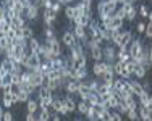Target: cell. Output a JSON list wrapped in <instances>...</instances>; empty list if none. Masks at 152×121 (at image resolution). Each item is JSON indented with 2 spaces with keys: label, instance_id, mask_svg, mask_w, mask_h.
<instances>
[{
  "label": "cell",
  "instance_id": "obj_1",
  "mask_svg": "<svg viewBox=\"0 0 152 121\" xmlns=\"http://www.w3.org/2000/svg\"><path fill=\"white\" fill-rule=\"evenodd\" d=\"M42 81H44V74L42 73H33V74H29V84L33 86V87L41 86Z\"/></svg>",
  "mask_w": 152,
  "mask_h": 121
},
{
  "label": "cell",
  "instance_id": "obj_2",
  "mask_svg": "<svg viewBox=\"0 0 152 121\" xmlns=\"http://www.w3.org/2000/svg\"><path fill=\"white\" fill-rule=\"evenodd\" d=\"M130 40H131V32H130V31H126V32H123V34L120 36V40L117 42V45H118L120 48H125V47H126V44L130 42Z\"/></svg>",
  "mask_w": 152,
  "mask_h": 121
},
{
  "label": "cell",
  "instance_id": "obj_3",
  "mask_svg": "<svg viewBox=\"0 0 152 121\" xmlns=\"http://www.w3.org/2000/svg\"><path fill=\"white\" fill-rule=\"evenodd\" d=\"M108 65L107 63H100V61H97V63L94 65V74H97V76H102L104 73L107 71Z\"/></svg>",
  "mask_w": 152,
  "mask_h": 121
},
{
  "label": "cell",
  "instance_id": "obj_4",
  "mask_svg": "<svg viewBox=\"0 0 152 121\" xmlns=\"http://www.w3.org/2000/svg\"><path fill=\"white\" fill-rule=\"evenodd\" d=\"M52 107H54V108L57 110L58 113H63V115H66V113H68V110L65 108V103H63V100H54V102H52Z\"/></svg>",
  "mask_w": 152,
  "mask_h": 121
},
{
  "label": "cell",
  "instance_id": "obj_5",
  "mask_svg": "<svg viewBox=\"0 0 152 121\" xmlns=\"http://www.w3.org/2000/svg\"><path fill=\"white\" fill-rule=\"evenodd\" d=\"M74 39H76V36H74L73 32H65L63 34V44L68 45V47L74 45Z\"/></svg>",
  "mask_w": 152,
  "mask_h": 121
},
{
  "label": "cell",
  "instance_id": "obj_6",
  "mask_svg": "<svg viewBox=\"0 0 152 121\" xmlns=\"http://www.w3.org/2000/svg\"><path fill=\"white\" fill-rule=\"evenodd\" d=\"M47 45H49L50 50H52V55H60V52H62V50H60V44H58L55 39L54 40H49Z\"/></svg>",
  "mask_w": 152,
  "mask_h": 121
},
{
  "label": "cell",
  "instance_id": "obj_7",
  "mask_svg": "<svg viewBox=\"0 0 152 121\" xmlns=\"http://www.w3.org/2000/svg\"><path fill=\"white\" fill-rule=\"evenodd\" d=\"M92 56L94 60H102V48L97 45V42H92Z\"/></svg>",
  "mask_w": 152,
  "mask_h": 121
},
{
  "label": "cell",
  "instance_id": "obj_8",
  "mask_svg": "<svg viewBox=\"0 0 152 121\" xmlns=\"http://www.w3.org/2000/svg\"><path fill=\"white\" fill-rule=\"evenodd\" d=\"M63 103H65V108L68 110V113H71V111H74V110H76V103H74V100L71 99V97L63 99Z\"/></svg>",
  "mask_w": 152,
  "mask_h": 121
},
{
  "label": "cell",
  "instance_id": "obj_9",
  "mask_svg": "<svg viewBox=\"0 0 152 121\" xmlns=\"http://www.w3.org/2000/svg\"><path fill=\"white\" fill-rule=\"evenodd\" d=\"M138 77H144L146 76V68H144V65H139V63H134V69H133Z\"/></svg>",
  "mask_w": 152,
  "mask_h": 121
},
{
  "label": "cell",
  "instance_id": "obj_10",
  "mask_svg": "<svg viewBox=\"0 0 152 121\" xmlns=\"http://www.w3.org/2000/svg\"><path fill=\"white\" fill-rule=\"evenodd\" d=\"M78 92L81 94V97L86 100L87 97L91 95V89H89V86H86V84H79V87H78Z\"/></svg>",
  "mask_w": 152,
  "mask_h": 121
},
{
  "label": "cell",
  "instance_id": "obj_11",
  "mask_svg": "<svg viewBox=\"0 0 152 121\" xmlns=\"http://www.w3.org/2000/svg\"><path fill=\"white\" fill-rule=\"evenodd\" d=\"M39 99H52V97H50V89L49 87H42L41 90H39Z\"/></svg>",
  "mask_w": 152,
  "mask_h": 121
},
{
  "label": "cell",
  "instance_id": "obj_12",
  "mask_svg": "<svg viewBox=\"0 0 152 121\" xmlns=\"http://www.w3.org/2000/svg\"><path fill=\"white\" fill-rule=\"evenodd\" d=\"M118 58H120V61L126 63L128 58H130V52H126V48H121V50H120V53H118Z\"/></svg>",
  "mask_w": 152,
  "mask_h": 121
},
{
  "label": "cell",
  "instance_id": "obj_13",
  "mask_svg": "<svg viewBox=\"0 0 152 121\" xmlns=\"http://www.w3.org/2000/svg\"><path fill=\"white\" fill-rule=\"evenodd\" d=\"M44 18H45V23H47V24H50V21H54V20H55V12L45 10V13H44Z\"/></svg>",
  "mask_w": 152,
  "mask_h": 121
},
{
  "label": "cell",
  "instance_id": "obj_14",
  "mask_svg": "<svg viewBox=\"0 0 152 121\" xmlns=\"http://www.w3.org/2000/svg\"><path fill=\"white\" fill-rule=\"evenodd\" d=\"M130 87H131V90H133L134 94H138V95H141V94L144 92L142 87L139 86V82H131V84H130Z\"/></svg>",
  "mask_w": 152,
  "mask_h": 121
},
{
  "label": "cell",
  "instance_id": "obj_15",
  "mask_svg": "<svg viewBox=\"0 0 152 121\" xmlns=\"http://www.w3.org/2000/svg\"><path fill=\"white\" fill-rule=\"evenodd\" d=\"M31 50H33V53H37V55H39L41 45H39V42H37L36 39H31Z\"/></svg>",
  "mask_w": 152,
  "mask_h": 121
},
{
  "label": "cell",
  "instance_id": "obj_16",
  "mask_svg": "<svg viewBox=\"0 0 152 121\" xmlns=\"http://www.w3.org/2000/svg\"><path fill=\"white\" fill-rule=\"evenodd\" d=\"M28 16L31 18V20H34L37 16V7H34V5H31V7L28 8Z\"/></svg>",
  "mask_w": 152,
  "mask_h": 121
},
{
  "label": "cell",
  "instance_id": "obj_17",
  "mask_svg": "<svg viewBox=\"0 0 152 121\" xmlns=\"http://www.w3.org/2000/svg\"><path fill=\"white\" fill-rule=\"evenodd\" d=\"M74 36H78V37H84L86 36V31H84V28H82V26H76V28H74Z\"/></svg>",
  "mask_w": 152,
  "mask_h": 121
},
{
  "label": "cell",
  "instance_id": "obj_18",
  "mask_svg": "<svg viewBox=\"0 0 152 121\" xmlns=\"http://www.w3.org/2000/svg\"><path fill=\"white\" fill-rule=\"evenodd\" d=\"M99 118H100L102 121H112V113H108L107 110H104V111L99 115Z\"/></svg>",
  "mask_w": 152,
  "mask_h": 121
},
{
  "label": "cell",
  "instance_id": "obj_19",
  "mask_svg": "<svg viewBox=\"0 0 152 121\" xmlns=\"http://www.w3.org/2000/svg\"><path fill=\"white\" fill-rule=\"evenodd\" d=\"M49 118H50V115H49V110H47V108H42V111H41V116H39V121H49Z\"/></svg>",
  "mask_w": 152,
  "mask_h": 121
},
{
  "label": "cell",
  "instance_id": "obj_20",
  "mask_svg": "<svg viewBox=\"0 0 152 121\" xmlns=\"http://www.w3.org/2000/svg\"><path fill=\"white\" fill-rule=\"evenodd\" d=\"M37 110V102L36 100H29L28 102V111L29 113H34Z\"/></svg>",
  "mask_w": 152,
  "mask_h": 121
},
{
  "label": "cell",
  "instance_id": "obj_21",
  "mask_svg": "<svg viewBox=\"0 0 152 121\" xmlns=\"http://www.w3.org/2000/svg\"><path fill=\"white\" fill-rule=\"evenodd\" d=\"M65 15L68 16V18H73V20H74V16H76V12H74V8H73V7H66V8H65Z\"/></svg>",
  "mask_w": 152,
  "mask_h": 121
},
{
  "label": "cell",
  "instance_id": "obj_22",
  "mask_svg": "<svg viewBox=\"0 0 152 121\" xmlns=\"http://www.w3.org/2000/svg\"><path fill=\"white\" fill-rule=\"evenodd\" d=\"M16 95H18V102H26L28 100V92H26V90H20Z\"/></svg>",
  "mask_w": 152,
  "mask_h": 121
},
{
  "label": "cell",
  "instance_id": "obj_23",
  "mask_svg": "<svg viewBox=\"0 0 152 121\" xmlns=\"http://www.w3.org/2000/svg\"><path fill=\"white\" fill-rule=\"evenodd\" d=\"M78 108H79V111H81V113H89V110H91V105L87 107V103H86V102H81Z\"/></svg>",
  "mask_w": 152,
  "mask_h": 121
},
{
  "label": "cell",
  "instance_id": "obj_24",
  "mask_svg": "<svg viewBox=\"0 0 152 121\" xmlns=\"http://www.w3.org/2000/svg\"><path fill=\"white\" fill-rule=\"evenodd\" d=\"M113 87H115L117 92H121L123 87H125V82H123V81H115V82H113Z\"/></svg>",
  "mask_w": 152,
  "mask_h": 121
},
{
  "label": "cell",
  "instance_id": "obj_25",
  "mask_svg": "<svg viewBox=\"0 0 152 121\" xmlns=\"http://www.w3.org/2000/svg\"><path fill=\"white\" fill-rule=\"evenodd\" d=\"M78 87H79V84H76V82H70V84L66 86V90H68V92H76Z\"/></svg>",
  "mask_w": 152,
  "mask_h": 121
},
{
  "label": "cell",
  "instance_id": "obj_26",
  "mask_svg": "<svg viewBox=\"0 0 152 121\" xmlns=\"http://www.w3.org/2000/svg\"><path fill=\"white\" fill-rule=\"evenodd\" d=\"M21 36H23V37H31V36H33V31H31L29 28H23V29H21Z\"/></svg>",
  "mask_w": 152,
  "mask_h": 121
},
{
  "label": "cell",
  "instance_id": "obj_27",
  "mask_svg": "<svg viewBox=\"0 0 152 121\" xmlns=\"http://www.w3.org/2000/svg\"><path fill=\"white\" fill-rule=\"evenodd\" d=\"M128 116H130V120H136V118H138L136 110H128Z\"/></svg>",
  "mask_w": 152,
  "mask_h": 121
},
{
  "label": "cell",
  "instance_id": "obj_28",
  "mask_svg": "<svg viewBox=\"0 0 152 121\" xmlns=\"http://www.w3.org/2000/svg\"><path fill=\"white\" fill-rule=\"evenodd\" d=\"M146 36H147V37H152V23H149L147 29H146Z\"/></svg>",
  "mask_w": 152,
  "mask_h": 121
},
{
  "label": "cell",
  "instance_id": "obj_29",
  "mask_svg": "<svg viewBox=\"0 0 152 121\" xmlns=\"http://www.w3.org/2000/svg\"><path fill=\"white\" fill-rule=\"evenodd\" d=\"M134 15H136V10L134 8H133V10H130V12H128V20H133V18H134Z\"/></svg>",
  "mask_w": 152,
  "mask_h": 121
},
{
  "label": "cell",
  "instance_id": "obj_30",
  "mask_svg": "<svg viewBox=\"0 0 152 121\" xmlns=\"http://www.w3.org/2000/svg\"><path fill=\"white\" fill-rule=\"evenodd\" d=\"M112 121H121V116L118 113H112Z\"/></svg>",
  "mask_w": 152,
  "mask_h": 121
},
{
  "label": "cell",
  "instance_id": "obj_31",
  "mask_svg": "<svg viewBox=\"0 0 152 121\" xmlns=\"http://www.w3.org/2000/svg\"><path fill=\"white\" fill-rule=\"evenodd\" d=\"M3 120H5V121H13L12 113H3Z\"/></svg>",
  "mask_w": 152,
  "mask_h": 121
},
{
  "label": "cell",
  "instance_id": "obj_32",
  "mask_svg": "<svg viewBox=\"0 0 152 121\" xmlns=\"http://www.w3.org/2000/svg\"><path fill=\"white\" fill-rule=\"evenodd\" d=\"M7 37H8V36H7V31H5V29H0V40L7 39Z\"/></svg>",
  "mask_w": 152,
  "mask_h": 121
},
{
  "label": "cell",
  "instance_id": "obj_33",
  "mask_svg": "<svg viewBox=\"0 0 152 121\" xmlns=\"http://www.w3.org/2000/svg\"><path fill=\"white\" fill-rule=\"evenodd\" d=\"M141 15H142V16L147 15V7H146V5H142V7H141Z\"/></svg>",
  "mask_w": 152,
  "mask_h": 121
},
{
  "label": "cell",
  "instance_id": "obj_34",
  "mask_svg": "<svg viewBox=\"0 0 152 121\" xmlns=\"http://www.w3.org/2000/svg\"><path fill=\"white\" fill-rule=\"evenodd\" d=\"M138 31H139V32H144V31H146V26H144L142 23H139V24H138Z\"/></svg>",
  "mask_w": 152,
  "mask_h": 121
},
{
  "label": "cell",
  "instance_id": "obj_35",
  "mask_svg": "<svg viewBox=\"0 0 152 121\" xmlns=\"http://www.w3.org/2000/svg\"><path fill=\"white\" fill-rule=\"evenodd\" d=\"M107 55H108V58H113V50H112V47H107Z\"/></svg>",
  "mask_w": 152,
  "mask_h": 121
},
{
  "label": "cell",
  "instance_id": "obj_36",
  "mask_svg": "<svg viewBox=\"0 0 152 121\" xmlns=\"http://www.w3.org/2000/svg\"><path fill=\"white\" fill-rule=\"evenodd\" d=\"M52 12H55V13H57V12H60V5H58V3L52 5Z\"/></svg>",
  "mask_w": 152,
  "mask_h": 121
},
{
  "label": "cell",
  "instance_id": "obj_37",
  "mask_svg": "<svg viewBox=\"0 0 152 121\" xmlns=\"http://www.w3.org/2000/svg\"><path fill=\"white\" fill-rule=\"evenodd\" d=\"M26 121H36V118H34V113H29L28 118H26Z\"/></svg>",
  "mask_w": 152,
  "mask_h": 121
},
{
  "label": "cell",
  "instance_id": "obj_38",
  "mask_svg": "<svg viewBox=\"0 0 152 121\" xmlns=\"http://www.w3.org/2000/svg\"><path fill=\"white\" fill-rule=\"evenodd\" d=\"M45 8H52V2H50V0H45Z\"/></svg>",
  "mask_w": 152,
  "mask_h": 121
},
{
  "label": "cell",
  "instance_id": "obj_39",
  "mask_svg": "<svg viewBox=\"0 0 152 121\" xmlns=\"http://www.w3.org/2000/svg\"><path fill=\"white\" fill-rule=\"evenodd\" d=\"M149 105L152 107V95H149Z\"/></svg>",
  "mask_w": 152,
  "mask_h": 121
},
{
  "label": "cell",
  "instance_id": "obj_40",
  "mask_svg": "<svg viewBox=\"0 0 152 121\" xmlns=\"http://www.w3.org/2000/svg\"><path fill=\"white\" fill-rule=\"evenodd\" d=\"M58 2H65V3H68V2H73V0H58Z\"/></svg>",
  "mask_w": 152,
  "mask_h": 121
},
{
  "label": "cell",
  "instance_id": "obj_41",
  "mask_svg": "<svg viewBox=\"0 0 152 121\" xmlns=\"http://www.w3.org/2000/svg\"><path fill=\"white\" fill-rule=\"evenodd\" d=\"M144 121H152V120H151V116H146L144 118Z\"/></svg>",
  "mask_w": 152,
  "mask_h": 121
},
{
  "label": "cell",
  "instance_id": "obj_42",
  "mask_svg": "<svg viewBox=\"0 0 152 121\" xmlns=\"http://www.w3.org/2000/svg\"><path fill=\"white\" fill-rule=\"evenodd\" d=\"M3 15V8H0V16Z\"/></svg>",
  "mask_w": 152,
  "mask_h": 121
},
{
  "label": "cell",
  "instance_id": "obj_43",
  "mask_svg": "<svg viewBox=\"0 0 152 121\" xmlns=\"http://www.w3.org/2000/svg\"><path fill=\"white\" fill-rule=\"evenodd\" d=\"M2 115H3V111H2V108H0V120H2Z\"/></svg>",
  "mask_w": 152,
  "mask_h": 121
},
{
  "label": "cell",
  "instance_id": "obj_44",
  "mask_svg": "<svg viewBox=\"0 0 152 121\" xmlns=\"http://www.w3.org/2000/svg\"><path fill=\"white\" fill-rule=\"evenodd\" d=\"M149 18H151V20H152V13H151V15H149Z\"/></svg>",
  "mask_w": 152,
  "mask_h": 121
},
{
  "label": "cell",
  "instance_id": "obj_45",
  "mask_svg": "<svg viewBox=\"0 0 152 121\" xmlns=\"http://www.w3.org/2000/svg\"><path fill=\"white\" fill-rule=\"evenodd\" d=\"M0 53H2V47H0Z\"/></svg>",
  "mask_w": 152,
  "mask_h": 121
}]
</instances>
